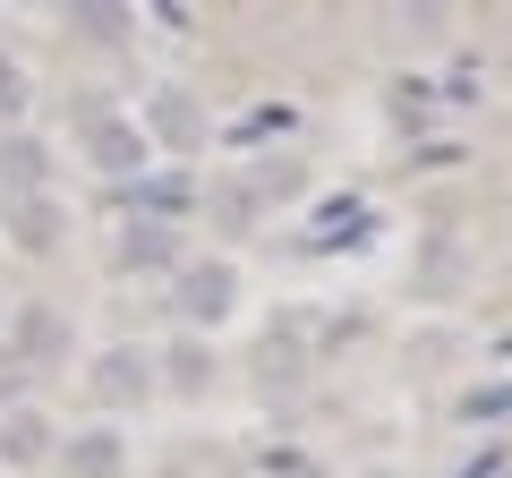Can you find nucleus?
Instances as JSON below:
<instances>
[{"label":"nucleus","mask_w":512,"mask_h":478,"mask_svg":"<svg viewBox=\"0 0 512 478\" xmlns=\"http://www.w3.org/2000/svg\"><path fill=\"white\" fill-rule=\"evenodd\" d=\"M86 393H94L103 410L146 402V393H154V350H137V342H111V350H94V359H86Z\"/></svg>","instance_id":"1"},{"label":"nucleus","mask_w":512,"mask_h":478,"mask_svg":"<svg viewBox=\"0 0 512 478\" xmlns=\"http://www.w3.org/2000/svg\"><path fill=\"white\" fill-rule=\"evenodd\" d=\"M171 308H180V325H222V316L239 308V274H231L222 257L180 265V282H171Z\"/></svg>","instance_id":"2"},{"label":"nucleus","mask_w":512,"mask_h":478,"mask_svg":"<svg viewBox=\"0 0 512 478\" xmlns=\"http://www.w3.org/2000/svg\"><path fill=\"white\" fill-rule=\"evenodd\" d=\"M120 205L171 231V222H188V205H197V180H188V171H137V180H120Z\"/></svg>","instance_id":"3"},{"label":"nucleus","mask_w":512,"mask_h":478,"mask_svg":"<svg viewBox=\"0 0 512 478\" xmlns=\"http://www.w3.org/2000/svg\"><path fill=\"white\" fill-rule=\"evenodd\" d=\"M69 342H77V333H69V316H60V308H26L18 333H9V350H18V368H26V376L60 368V359H69Z\"/></svg>","instance_id":"4"},{"label":"nucleus","mask_w":512,"mask_h":478,"mask_svg":"<svg viewBox=\"0 0 512 478\" xmlns=\"http://www.w3.org/2000/svg\"><path fill=\"white\" fill-rule=\"evenodd\" d=\"M60 461H69V478H128V436L111 419H94L60 444Z\"/></svg>","instance_id":"5"},{"label":"nucleus","mask_w":512,"mask_h":478,"mask_svg":"<svg viewBox=\"0 0 512 478\" xmlns=\"http://www.w3.org/2000/svg\"><path fill=\"white\" fill-rule=\"evenodd\" d=\"M43 180H52V154H43V137H0V205L9 197H43Z\"/></svg>","instance_id":"6"},{"label":"nucleus","mask_w":512,"mask_h":478,"mask_svg":"<svg viewBox=\"0 0 512 478\" xmlns=\"http://www.w3.org/2000/svg\"><path fill=\"white\" fill-rule=\"evenodd\" d=\"M146 120H154L163 146H205V111L188 103L180 86H154V94H146ZM154 137H146V146H154Z\"/></svg>","instance_id":"7"},{"label":"nucleus","mask_w":512,"mask_h":478,"mask_svg":"<svg viewBox=\"0 0 512 478\" xmlns=\"http://www.w3.org/2000/svg\"><path fill=\"white\" fill-rule=\"evenodd\" d=\"M86 154L111 171V180H137V171H146V129H137V120H94Z\"/></svg>","instance_id":"8"},{"label":"nucleus","mask_w":512,"mask_h":478,"mask_svg":"<svg viewBox=\"0 0 512 478\" xmlns=\"http://www.w3.org/2000/svg\"><path fill=\"white\" fill-rule=\"evenodd\" d=\"M0 231L18 239V248H35V257H43V248L60 239V205H52V197H9V205H0Z\"/></svg>","instance_id":"9"},{"label":"nucleus","mask_w":512,"mask_h":478,"mask_svg":"<svg viewBox=\"0 0 512 478\" xmlns=\"http://www.w3.org/2000/svg\"><path fill=\"white\" fill-rule=\"evenodd\" d=\"M120 257L128 265H180V231H163V222H128V231H120Z\"/></svg>","instance_id":"10"},{"label":"nucleus","mask_w":512,"mask_h":478,"mask_svg":"<svg viewBox=\"0 0 512 478\" xmlns=\"http://www.w3.org/2000/svg\"><path fill=\"white\" fill-rule=\"evenodd\" d=\"M461 478H512V453H487V461H470Z\"/></svg>","instance_id":"11"},{"label":"nucleus","mask_w":512,"mask_h":478,"mask_svg":"<svg viewBox=\"0 0 512 478\" xmlns=\"http://www.w3.org/2000/svg\"><path fill=\"white\" fill-rule=\"evenodd\" d=\"M18 94H26V86H18V69H9V60H0V111L18 103Z\"/></svg>","instance_id":"12"}]
</instances>
